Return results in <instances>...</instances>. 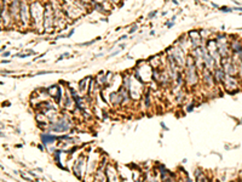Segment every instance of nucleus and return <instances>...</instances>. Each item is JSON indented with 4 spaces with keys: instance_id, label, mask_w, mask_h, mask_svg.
I'll list each match as a JSON object with an SVG mask.
<instances>
[{
    "instance_id": "nucleus-1",
    "label": "nucleus",
    "mask_w": 242,
    "mask_h": 182,
    "mask_svg": "<svg viewBox=\"0 0 242 182\" xmlns=\"http://www.w3.org/2000/svg\"><path fill=\"white\" fill-rule=\"evenodd\" d=\"M52 15H53V11L51 10L50 5H47V7H46V10L44 12V24H45V27H51V24L53 23Z\"/></svg>"
},
{
    "instance_id": "nucleus-2",
    "label": "nucleus",
    "mask_w": 242,
    "mask_h": 182,
    "mask_svg": "<svg viewBox=\"0 0 242 182\" xmlns=\"http://www.w3.org/2000/svg\"><path fill=\"white\" fill-rule=\"evenodd\" d=\"M21 16H22V21L23 23L26 24L27 21H28V9H27V4L26 1H23L21 4Z\"/></svg>"
},
{
    "instance_id": "nucleus-3",
    "label": "nucleus",
    "mask_w": 242,
    "mask_h": 182,
    "mask_svg": "<svg viewBox=\"0 0 242 182\" xmlns=\"http://www.w3.org/2000/svg\"><path fill=\"white\" fill-rule=\"evenodd\" d=\"M190 38L194 40L195 46L200 45V34H199L197 32H191V33H190Z\"/></svg>"
},
{
    "instance_id": "nucleus-4",
    "label": "nucleus",
    "mask_w": 242,
    "mask_h": 182,
    "mask_svg": "<svg viewBox=\"0 0 242 182\" xmlns=\"http://www.w3.org/2000/svg\"><path fill=\"white\" fill-rule=\"evenodd\" d=\"M232 47H234V50H235L236 52H240V51L242 50V46H241V43H240V41H234V43H232Z\"/></svg>"
},
{
    "instance_id": "nucleus-5",
    "label": "nucleus",
    "mask_w": 242,
    "mask_h": 182,
    "mask_svg": "<svg viewBox=\"0 0 242 182\" xmlns=\"http://www.w3.org/2000/svg\"><path fill=\"white\" fill-rule=\"evenodd\" d=\"M54 140V137H52V136H49V135H43V141H44V143H47L49 141H53Z\"/></svg>"
}]
</instances>
